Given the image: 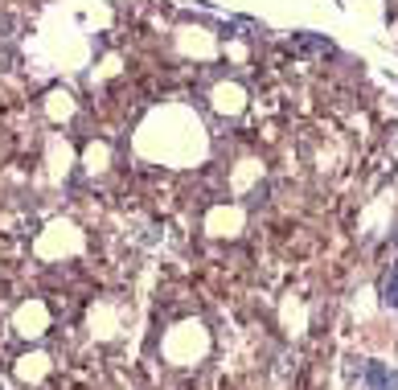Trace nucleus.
<instances>
[{
  "mask_svg": "<svg viewBox=\"0 0 398 390\" xmlns=\"http://www.w3.org/2000/svg\"><path fill=\"white\" fill-rule=\"evenodd\" d=\"M366 382H370V390H390V374H386V366L374 362V366L366 370Z\"/></svg>",
  "mask_w": 398,
  "mask_h": 390,
  "instance_id": "obj_1",
  "label": "nucleus"
},
{
  "mask_svg": "<svg viewBox=\"0 0 398 390\" xmlns=\"http://www.w3.org/2000/svg\"><path fill=\"white\" fill-rule=\"evenodd\" d=\"M386 304L398 313V263L390 267V280H386Z\"/></svg>",
  "mask_w": 398,
  "mask_h": 390,
  "instance_id": "obj_2",
  "label": "nucleus"
}]
</instances>
